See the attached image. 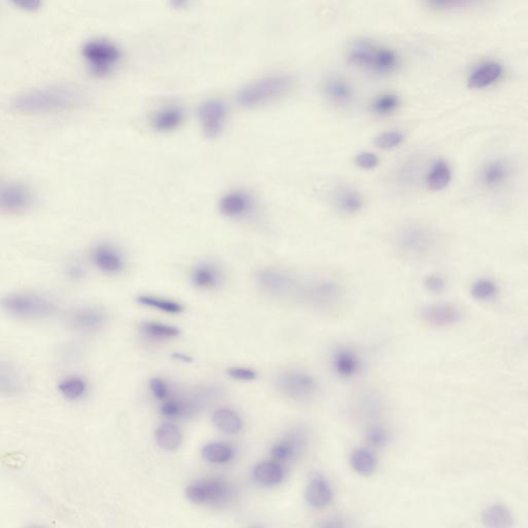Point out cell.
<instances>
[{"label":"cell","instance_id":"21","mask_svg":"<svg viewBox=\"0 0 528 528\" xmlns=\"http://www.w3.org/2000/svg\"><path fill=\"white\" fill-rule=\"evenodd\" d=\"M185 119L184 110L176 105H170L157 110L151 120V125L157 133H167L176 130Z\"/></svg>","mask_w":528,"mask_h":528},{"label":"cell","instance_id":"25","mask_svg":"<svg viewBox=\"0 0 528 528\" xmlns=\"http://www.w3.org/2000/svg\"><path fill=\"white\" fill-rule=\"evenodd\" d=\"M426 185L433 191L444 190L452 180V170L444 159L435 161L426 175Z\"/></svg>","mask_w":528,"mask_h":528},{"label":"cell","instance_id":"11","mask_svg":"<svg viewBox=\"0 0 528 528\" xmlns=\"http://www.w3.org/2000/svg\"><path fill=\"white\" fill-rule=\"evenodd\" d=\"M276 387L295 400H309L317 392V383L311 376L299 372L285 373L276 379Z\"/></svg>","mask_w":528,"mask_h":528},{"label":"cell","instance_id":"3","mask_svg":"<svg viewBox=\"0 0 528 528\" xmlns=\"http://www.w3.org/2000/svg\"><path fill=\"white\" fill-rule=\"evenodd\" d=\"M294 81L287 75H273L258 78L237 93V103L246 108L262 107L285 98L294 88Z\"/></svg>","mask_w":528,"mask_h":528},{"label":"cell","instance_id":"41","mask_svg":"<svg viewBox=\"0 0 528 528\" xmlns=\"http://www.w3.org/2000/svg\"><path fill=\"white\" fill-rule=\"evenodd\" d=\"M481 0H425L426 4L435 10H453L478 4Z\"/></svg>","mask_w":528,"mask_h":528},{"label":"cell","instance_id":"43","mask_svg":"<svg viewBox=\"0 0 528 528\" xmlns=\"http://www.w3.org/2000/svg\"><path fill=\"white\" fill-rule=\"evenodd\" d=\"M355 163H356L357 167L362 168V170H371L379 165L380 159L378 155L372 153V152H362L355 158Z\"/></svg>","mask_w":528,"mask_h":528},{"label":"cell","instance_id":"16","mask_svg":"<svg viewBox=\"0 0 528 528\" xmlns=\"http://www.w3.org/2000/svg\"><path fill=\"white\" fill-rule=\"evenodd\" d=\"M255 209V200L252 195L243 190H234L226 193L219 202V211L226 218H246Z\"/></svg>","mask_w":528,"mask_h":528},{"label":"cell","instance_id":"6","mask_svg":"<svg viewBox=\"0 0 528 528\" xmlns=\"http://www.w3.org/2000/svg\"><path fill=\"white\" fill-rule=\"evenodd\" d=\"M394 243L401 257L410 260L420 259L433 248V234L420 225H407L398 230Z\"/></svg>","mask_w":528,"mask_h":528},{"label":"cell","instance_id":"34","mask_svg":"<svg viewBox=\"0 0 528 528\" xmlns=\"http://www.w3.org/2000/svg\"><path fill=\"white\" fill-rule=\"evenodd\" d=\"M350 462H351L353 470L361 476H372L377 470V460L366 449H356L353 451Z\"/></svg>","mask_w":528,"mask_h":528},{"label":"cell","instance_id":"1","mask_svg":"<svg viewBox=\"0 0 528 528\" xmlns=\"http://www.w3.org/2000/svg\"><path fill=\"white\" fill-rule=\"evenodd\" d=\"M88 100L84 90L73 85H53L30 90L14 99L11 108L18 114L46 115L83 107Z\"/></svg>","mask_w":528,"mask_h":528},{"label":"cell","instance_id":"8","mask_svg":"<svg viewBox=\"0 0 528 528\" xmlns=\"http://www.w3.org/2000/svg\"><path fill=\"white\" fill-rule=\"evenodd\" d=\"M232 495V486L220 478L196 480L186 490L187 499L196 504H222L227 502Z\"/></svg>","mask_w":528,"mask_h":528},{"label":"cell","instance_id":"27","mask_svg":"<svg viewBox=\"0 0 528 528\" xmlns=\"http://www.w3.org/2000/svg\"><path fill=\"white\" fill-rule=\"evenodd\" d=\"M333 366L338 375L343 378H349L359 372L361 361L352 349L343 347L334 353Z\"/></svg>","mask_w":528,"mask_h":528},{"label":"cell","instance_id":"40","mask_svg":"<svg viewBox=\"0 0 528 528\" xmlns=\"http://www.w3.org/2000/svg\"><path fill=\"white\" fill-rule=\"evenodd\" d=\"M366 438L368 444L377 447V448L387 446L390 442V433L382 426H373V428H368L366 431Z\"/></svg>","mask_w":528,"mask_h":528},{"label":"cell","instance_id":"10","mask_svg":"<svg viewBox=\"0 0 528 528\" xmlns=\"http://www.w3.org/2000/svg\"><path fill=\"white\" fill-rule=\"evenodd\" d=\"M108 316L98 306H81L69 312L66 324L78 333H91L100 331L108 323Z\"/></svg>","mask_w":528,"mask_h":528},{"label":"cell","instance_id":"15","mask_svg":"<svg viewBox=\"0 0 528 528\" xmlns=\"http://www.w3.org/2000/svg\"><path fill=\"white\" fill-rule=\"evenodd\" d=\"M92 264L103 274L116 276L125 269V258L110 244H99L91 253Z\"/></svg>","mask_w":528,"mask_h":528},{"label":"cell","instance_id":"13","mask_svg":"<svg viewBox=\"0 0 528 528\" xmlns=\"http://www.w3.org/2000/svg\"><path fill=\"white\" fill-rule=\"evenodd\" d=\"M33 202V195L31 190L21 183L4 184L0 189V209L4 213L15 214L23 213L31 207Z\"/></svg>","mask_w":528,"mask_h":528},{"label":"cell","instance_id":"5","mask_svg":"<svg viewBox=\"0 0 528 528\" xmlns=\"http://www.w3.org/2000/svg\"><path fill=\"white\" fill-rule=\"evenodd\" d=\"M81 53L92 75L98 78L112 73L122 59V51L116 43L103 38L87 41Z\"/></svg>","mask_w":528,"mask_h":528},{"label":"cell","instance_id":"2","mask_svg":"<svg viewBox=\"0 0 528 528\" xmlns=\"http://www.w3.org/2000/svg\"><path fill=\"white\" fill-rule=\"evenodd\" d=\"M348 60L355 68L377 76H388L400 68V56L386 46L361 39L352 43Z\"/></svg>","mask_w":528,"mask_h":528},{"label":"cell","instance_id":"42","mask_svg":"<svg viewBox=\"0 0 528 528\" xmlns=\"http://www.w3.org/2000/svg\"><path fill=\"white\" fill-rule=\"evenodd\" d=\"M149 388L156 400L165 401L170 398V388L167 382L162 378H152L149 382Z\"/></svg>","mask_w":528,"mask_h":528},{"label":"cell","instance_id":"35","mask_svg":"<svg viewBox=\"0 0 528 528\" xmlns=\"http://www.w3.org/2000/svg\"><path fill=\"white\" fill-rule=\"evenodd\" d=\"M400 107V99L396 94L386 92L373 98L371 110L377 116H391Z\"/></svg>","mask_w":528,"mask_h":528},{"label":"cell","instance_id":"38","mask_svg":"<svg viewBox=\"0 0 528 528\" xmlns=\"http://www.w3.org/2000/svg\"><path fill=\"white\" fill-rule=\"evenodd\" d=\"M17 371L11 366H1V375H0V382H1V391L8 392L9 394L16 393L22 389V378L19 373H16Z\"/></svg>","mask_w":528,"mask_h":528},{"label":"cell","instance_id":"24","mask_svg":"<svg viewBox=\"0 0 528 528\" xmlns=\"http://www.w3.org/2000/svg\"><path fill=\"white\" fill-rule=\"evenodd\" d=\"M481 520L486 527L508 528L514 525V517L508 507L492 504L486 507L481 514Z\"/></svg>","mask_w":528,"mask_h":528},{"label":"cell","instance_id":"23","mask_svg":"<svg viewBox=\"0 0 528 528\" xmlns=\"http://www.w3.org/2000/svg\"><path fill=\"white\" fill-rule=\"evenodd\" d=\"M333 202L336 209L347 215H354L363 207V197L352 187H340L333 193Z\"/></svg>","mask_w":528,"mask_h":528},{"label":"cell","instance_id":"47","mask_svg":"<svg viewBox=\"0 0 528 528\" xmlns=\"http://www.w3.org/2000/svg\"><path fill=\"white\" fill-rule=\"evenodd\" d=\"M168 1H170L172 8L176 9V10H184V9L190 6L192 0H168Z\"/></svg>","mask_w":528,"mask_h":528},{"label":"cell","instance_id":"33","mask_svg":"<svg viewBox=\"0 0 528 528\" xmlns=\"http://www.w3.org/2000/svg\"><path fill=\"white\" fill-rule=\"evenodd\" d=\"M140 331L147 338L156 341L172 340L181 334V331L176 326L154 321L143 323L140 325Z\"/></svg>","mask_w":528,"mask_h":528},{"label":"cell","instance_id":"31","mask_svg":"<svg viewBox=\"0 0 528 528\" xmlns=\"http://www.w3.org/2000/svg\"><path fill=\"white\" fill-rule=\"evenodd\" d=\"M202 455L205 460L212 465H225L234 460V450L226 442H212L205 445Z\"/></svg>","mask_w":528,"mask_h":528},{"label":"cell","instance_id":"36","mask_svg":"<svg viewBox=\"0 0 528 528\" xmlns=\"http://www.w3.org/2000/svg\"><path fill=\"white\" fill-rule=\"evenodd\" d=\"M88 385L80 377H69L62 380L58 385V390L66 400H77L86 394Z\"/></svg>","mask_w":528,"mask_h":528},{"label":"cell","instance_id":"18","mask_svg":"<svg viewBox=\"0 0 528 528\" xmlns=\"http://www.w3.org/2000/svg\"><path fill=\"white\" fill-rule=\"evenodd\" d=\"M223 271L214 262H202L193 267L191 271V282L198 289L211 290L220 286L223 282Z\"/></svg>","mask_w":528,"mask_h":528},{"label":"cell","instance_id":"44","mask_svg":"<svg viewBox=\"0 0 528 528\" xmlns=\"http://www.w3.org/2000/svg\"><path fill=\"white\" fill-rule=\"evenodd\" d=\"M227 375L237 381H253L257 378V373L254 370L239 366L228 368Z\"/></svg>","mask_w":528,"mask_h":528},{"label":"cell","instance_id":"7","mask_svg":"<svg viewBox=\"0 0 528 528\" xmlns=\"http://www.w3.org/2000/svg\"><path fill=\"white\" fill-rule=\"evenodd\" d=\"M260 289L276 297H294L303 294L299 281L289 271L276 267L259 269L255 276Z\"/></svg>","mask_w":528,"mask_h":528},{"label":"cell","instance_id":"19","mask_svg":"<svg viewBox=\"0 0 528 528\" xmlns=\"http://www.w3.org/2000/svg\"><path fill=\"white\" fill-rule=\"evenodd\" d=\"M504 75V68L495 61H486L472 69L469 78L472 89H485L499 82Z\"/></svg>","mask_w":528,"mask_h":528},{"label":"cell","instance_id":"39","mask_svg":"<svg viewBox=\"0 0 528 528\" xmlns=\"http://www.w3.org/2000/svg\"><path fill=\"white\" fill-rule=\"evenodd\" d=\"M405 140V135L398 130H387L379 133L375 138V146L382 150H391L400 147Z\"/></svg>","mask_w":528,"mask_h":528},{"label":"cell","instance_id":"45","mask_svg":"<svg viewBox=\"0 0 528 528\" xmlns=\"http://www.w3.org/2000/svg\"><path fill=\"white\" fill-rule=\"evenodd\" d=\"M425 287L431 294H440L446 288V281L440 274H431L426 278Z\"/></svg>","mask_w":528,"mask_h":528},{"label":"cell","instance_id":"20","mask_svg":"<svg viewBox=\"0 0 528 528\" xmlns=\"http://www.w3.org/2000/svg\"><path fill=\"white\" fill-rule=\"evenodd\" d=\"M333 490L328 482L320 474H314L306 490V499L311 507L322 509L333 500Z\"/></svg>","mask_w":528,"mask_h":528},{"label":"cell","instance_id":"14","mask_svg":"<svg viewBox=\"0 0 528 528\" xmlns=\"http://www.w3.org/2000/svg\"><path fill=\"white\" fill-rule=\"evenodd\" d=\"M421 318L426 324L435 328H448L462 320V311L455 304H433L421 309Z\"/></svg>","mask_w":528,"mask_h":528},{"label":"cell","instance_id":"9","mask_svg":"<svg viewBox=\"0 0 528 528\" xmlns=\"http://www.w3.org/2000/svg\"><path fill=\"white\" fill-rule=\"evenodd\" d=\"M197 114L205 137L214 140L222 135L228 116V108L224 101L217 98L207 99L200 105Z\"/></svg>","mask_w":528,"mask_h":528},{"label":"cell","instance_id":"22","mask_svg":"<svg viewBox=\"0 0 528 528\" xmlns=\"http://www.w3.org/2000/svg\"><path fill=\"white\" fill-rule=\"evenodd\" d=\"M323 93L336 105H347L354 98L352 85L346 78L331 77L323 84Z\"/></svg>","mask_w":528,"mask_h":528},{"label":"cell","instance_id":"12","mask_svg":"<svg viewBox=\"0 0 528 528\" xmlns=\"http://www.w3.org/2000/svg\"><path fill=\"white\" fill-rule=\"evenodd\" d=\"M303 295L314 306L329 310L342 303L343 290L342 286L334 281L320 280L304 289Z\"/></svg>","mask_w":528,"mask_h":528},{"label":"cell","instance_id":"28","mask_svg":"<svg viewBox=\"0 0 528 528\" xmlns=\"http://www.w3.org/2000/svg\"><path fill=\"white\" fill-rule=\"evenodd\" d=\"M253 478L258 484L262 486H276L282 483L284 480V470L279 463L264 462L258 463L253 470Z\"/></svg>","mask_w":528,"mask_h":528},{"label":"cell","instance_id":"26","mask_svg":"<svg viewBox=\"0 0 528 528\" xmlns=\"http://www.w3.org/2000/svg\"><path fill=\"white\" fill-rule=\"evenodd\" d=\"M511 168L506 161H490L481 170V181L486 187L495 188L509 179Z\"/></svg>","mask_w":528,"mask_h":528},{"label":"cell","instance_id":"30","mask_svg":"<svg viewBox=\"0 0 528 528\" xmlns=\"http://www.w3.org/2000/svg\"><path fill=\"white\" fill-rule=\"evenodd\" d=\"M212 421L219 430L226 435H237L243 428V421L241 417L232 410L226 409V408L214 412Z\"/></svg>","mask_w":528,"mask_h":528},{"label":"cell","instance_id":"37","mask_svg":"<svg viewBox=\"0 0 528 528\" xmlns=\"http://www.w3.org/2000/svg\"><path fill=\"white\" fill-rule=\"evenodd\" d=\"M499 294V286L491 279L482 278L472 283L470 295L478 301H490Z\"/></svg>","mask_w":528,"mask_h":528},{"label":"cell","instance_id":"17","mask_svg":"<svg viewBox=\"0 0 528 528\" xmlns=\"http://www.w3.org/2000/svg\"><path fill=\"white\" fill-rule=\"evenodd\" d=\"M308 431L303 428H295L288 433L285 440L276 442L271 453L274 460L289 461L308 446Z\"/></svg>","mask_w":528,"mask_h":528},{"label":"cell","instance_id":"32","mask_svg":"<svg viewBox=\"0 0 528 528\" xmlns=\"http://www.w3.org/2000/svg\"><path fill=\"white\" fill-rule=\"evenodd\" d=\"M137 303L146 308L154 309L160 312L177 315L183 313V304L174 299H165V297L156 296L152 294H142L137 297Z\"/></svg>","mask_w":528,"mask_h":528},{"label":"cell","instance_id":"48","mask_svg":"<svg viewBox=\"0 0 528 528\" xmlns=\"http://www.w3.org/2000/svg\"><path fill=\"white\" fill-rule=\"evenodd\" d=\"M172 358L176 361L182 362V363H191L193 361L192 357L185 354V353L176 352L172 353Z\"/></svg>","mask_w":528,"mask_h":528},{"label":"cell","instance_id":"4","mask_svg":"<svg viewBox=\"0 0 528 528\" xmlns=\"http://www.w3.org/2000/svg\"><path fill=\"white\" fill-rule=\"evenodd\" d=\"M4 312L20 319H43L58 311V306L48 297L29 292H16L1 301Z\"/></svg>","mask_w":528,"mask_h":528},{"label":"cell","instance_id":"29","mask_svg":"<svg viewBox=\"0 0 528 528\" xmlns=\"http://www.w3.org/2000/svg\"><path fill=\"white\" fill-rule=\"evenodd\" d=\"M183 435L174 423H162L156 428L155 440L159 448L165 451H175L181 446Z\"/></svg>","mask_w":528,"mask_h":528},{"label":"cell","instance_id":"46","mask_svg":"<svg viewBox=\"0 0 528 528\" xmlns=\"http://www.w3.org/2000/svg\"><path fill=\"white\" fill-rule=\"evenodd\" d=\"M10 1L16 8L29 13L41 10L43 6V0H10Z\"/></svg>","mask_w":528,"mask_h":528}]
</instances>
